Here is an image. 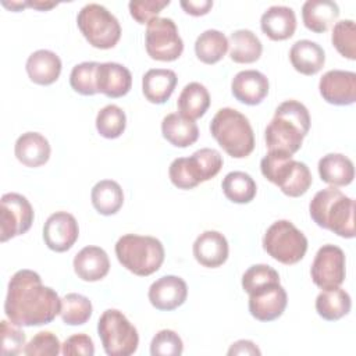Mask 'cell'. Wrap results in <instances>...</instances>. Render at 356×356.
<instances>
[{
    "label": "cell",
    "mask_w": 356,
    "mask_h": 356,
    "mask_svg": "<svg viewBox=\"0 0 356 356\" xmlns=\"http://www.w3.org/2000/svg\"><path fill=\"white\" fill-rule=\"evenodd\" d=\"M310 275L321 289H332L341 286L346 275V259L343 250L337 245H323L312 263Z\"/></svg>",
    "instance_id": "13"
},
{
    "label": "cell",
    "mask_w": 356,
    "mask_h": 356,
    "mask_svg": "<svg viewBox=\"0 0 356 356\" xmlns=\"http://www.w3.org/2000/svg\"><path fill=\"white\" fill-rule=\"evenodd\" d=\"M270 83L267 76L257 70L239 71L231 82L234 97L248 106L260 104L268 95Z\"/></svg>",
    "instance_id": "18"
},
{
    "label": "cell",
    "mask_w": 356,
    "mask_h": 356,
    "mask_svg": "<svg viewBox=\"0 0 356 356\" xmlns=\"http://www.w3.org/2000/svg\"><path fill=\"white\" fill-rule=\"evenodd\" d=\"M318 174L323 182L331 186H346L355 178V167L349 157L341 153H328L318 160Z\"/></svg>",
    "instance_id": "28"
},
{
    "label": "cell",
    "mask_w": 356,
    "mask_h": 356,
    "mask_svg": "<svg viewBox=\"0 0 356 356\" xmlns=\"http://www.w3.org/2000/svg\"><path fill=\"white\" fill-rule=\"evenodd\" d=\"M177 82L178 78L172 70L152 68L142 78L143 96L153 104H163L171 97Z\"/></svg>",
    "instance_id": "25"
},
{
    "label": "cell",
    "mask_w": 356,
    "mask_h": 356,
    "mask_svg": "<svg viewBox=\"0 0 356 356\" xmlns=\"http://www.w3.org/2000/svg\"><path fill=\"white\" fill-rule=\"evenodd\" d=\"M168 4L170 0H132L128 3V8L131 17L138 24H149Z\"/></svg>",
    "instance_id": "44"
},
{
    "label": "cell",
    "mask_w": 356,
    "mask_h": 356,
    "mask_svg": "<svg viewBox=\"0 0 356 356\" xmlns=\"http://www.w3.org/2000/svg\"><path fill=\"white\" fill-rule=\"evenodd\" d=\"M50 143L39 132H25L15 140L14 153L19 163L35 168L46 164L50 159Z\"/></svg>",
    "instance_id": "24"
},
{
    "label": "cell",
    "mask_w": 356,
    "mask_h": 356,
    "mask_svg": "<svg viewBox=\"0 0 356 356\" xmlns=\"http://www.w3.org/2000/svg\"><path fill=\"white\" fill-rule=\"evenodd\" d=\"M188 296L186 282L177 275H164L156 280L147 292L152 306L161 312H171L182 306Z\"/></svg>",
    "instance_id": "17"
},
{
    "label": "cell",
    "mask_w": 356,
    "mask_h": 356,
    "mask_svg": "<svg viewBox=\"0 0 356 356\" xmlns=\"http://www.w3.org/2000/svg\"><path fill=\"white\" fill-rule=\"evenodd\" d=\"M352 300L341 286L323 289L316 298V312L327 321H337L350 312Z\"/></svg>",
    "instance_id": "32"
},
{
    "label": "cell",
    "mask_w": 356,
    "mask_h": 356,
    "mask_svg": "<svg viewBox=\"0 0 356 356\" xmlns=\"http://www.w3.org/2000/svg\"><path fill=\"white\" fill-rule=\"evenodd\" d=\"M99 63L83 61L76 64L70 74L71 88L83 96H93L97 93L96 88V71Z\"/></svg>",
    "instance_id": "39"
},
{
    "label": "cell",
    "mask_w": 356,
    "mask_h": 356,
    "mask_svg": "<svg viewBox=\"0 0 356 356\" xmlns=\"http://www.w3.org/2000/svg\"><path fill=\"white\" fill-rule=\"evenodd\" d=\"M222 156L216 149L203 147L189 157H178L171 161L168 177L178 189H193L199 184L214 178L222 167Z\"/></svg>",
    "instance_id": "7"
},
{
    "label": "cell",
    "mask_w": 356,
    "mask_h": 356,
    "mask_svg": "<svg viewBox=\"0 0 356 356\" xmlns=\"http://www.w3.org/2000/svg\"><path fill=\"white\" fill-rule=\"evenodd\" d=\"M145 47L150 58L157 61H174L184 51V42L171 18L157 17L147 24Z\"/></svg>",
    "instance_id": "11"
},
{
    "label": "cell",
    "mask_w": 356,
    "mask_h": 356,
    "mask_svg": "<svg viewBox=\"0 0 356 356\" xmlns=\"http://www.w3.org/2000/svg\"><path fill=\"white\" fill-rule=\"evenodd\" d=\"M263 249L277 261L291 266L300 261L307 252V238L288 220L273 222L264 236Z\"/></svg>",
    "instance_id": "10"
},
{
    "label": "cell",
    "mask_w": 356,
    "mask_h": 356,
    "mask_svg": "<svg viewBox=\"0 0 356 356\" xmlns=\"http://www.w3.org/2000/svg\"><path fill=\"white\" fill-rule=\"evenodd\" d=\"M178 111L188 120H197L206 114L210 107V93L204 85L189 82L181 90L177 100Z\"/></svg>",
    "instance_id": "30"
},
{
    "label": "cell",
    "mask_w": 356,
    "mask_h": 356,
    "mask_svg": "<svg viewBox=\"0 0 356 356\" xmlns=\"http://www.w3.org/2000/svg\"><path fill=\"white\" fill-rule=\"evenodd\" d=\"M331 42L337 51L348 58L356 60V25L352 19L338 21L331 33Z\"/></svg>",
    "instance_id": "38"
},
{
    "label": "cell",
    "mask_w": 356,
    "mask_h": 356,
    "mask_svg": "<svg viewBox=\"0 0 356 356\" xmlns=\"http://www.w3.org/2000/svg\"><path fill=\"white\" fill-rule=\"evenodd\" d=\"M61 353L64 356H93L95 345L89 335L83 332L74 334L61 345Z\"/></svg>",
    "instance_id": "45"
},
{
    "label": "cell",
    "mask_w": 356,
    "mask_h": 356,
    "mask_svg": "<svg viewBox=\"0 0 356 356\" xmlns=\"http://www.w3.org/2000/svg\"><path fill=\"white\" fill-rule=\"evenodd\" d=\"M310 129L307 107L298 100H285L274 111L266 127L264 139L268 152L293 156L302 146Z\"/></svg>",
    "instance_id": "2"
},
{
    "label": "cell",
    "mask_w": 356,
    "mask_h": 356,
    "mask_svg": "<svg viewBox=\"0 0 356 356\" xmlns=\"http://www.w3.org/2000/svg\"><path fill=\"white\" fill-rule=\"evenodd\" d=\"M118 261L135 275L147 277L156 273L164 261L163 243L149 235L125 234L115 243Z\"/></svg>",
    "instance_id": "5"
},
{
    "label": "cell",
    "mask_w": 356,
    "mask_h": 356,
    "mask_svg": "<svg viewBox=\"0 0 356 356\" xmlns=\"http://www.w3.org/2000/svg\"><path fill=\"white\" fill-rule=\"evenodd\" d=\"M97 334L108 356L134 355L139 345L136 328L117 309H107L102 313L97 321Z\"/></svg>",
    "instance_id": "9"
},
{
    "label": "cell",
    "mask_w": 356,
    "mask_h": 356,
    "mask_svg": "<svg viewBox=\"0 0 356 356\" xmlns=\"http://www.w3.org/2000/svg\"><path fill=\"white\" fill-rule=\"evenodd\" d=\"M26 3H28V7H32L40 11H46L57 6V3H50V1H26Z\"/></svg>",
    "instance_id": "48"
},
{
    "label": "cell",
    "mask_w": 356,
    "mask_h": 356,
    "mask_svg": "<svg viewBox=\"0 0 356 356\" xmlns=\"http://www.w3.org/2000/svg\"><path fill=\"white\" fill-rule=\"evenodd\" d=\"M222 192L228 200L238 204L249 203L254 199L257 186L254 179L243 171L228 172L221 182Z\"/></svg>",
    "instance_id": "34"
},
{
    "label": "cell",
    "mask_w": 356,
    "mask_h": 356,
    "mask_svg": "<svg viewBox=\"0 0 356 356\" xmlns=\"http://www.w3.org/2000/svg\"><path fill=\"white\" fill-rule=\"evenodd\" d=\"M61 68L60 57L54 51L46 49L33 51L25 64L29 79L33 83L43 86L54 83L61 74Z\"/></svg>",
    "instance_id": "23"
},
{
    "label": "cell",
    "mask_w": 356,
    "mask_h": 356,
    "mask_svg": "<svg viewBox=\"0 0 356 356\" xmlns=\"http://www.w3.org/2000/svg\"><path fill=\"white\" fill-rule=\"evenodd\" d=\"M179 4L186 14L193 17L206 15L213 7L211 0H182Z\"/></svg>",
    "instance_id": "46"
},
{
    "label": "cell",
    "mask_w": 356,
    "mask_h": 356,
    "mask_svg": "<svg viewBox=\"0 0 356 356\" xmlns=\"http://www.w3.org/2000/svg\"><path fill=\"white\" fill-rule=\"evenodd\" d=\"M193 256L196 261L209 268L222 266L229 253L227 238L218 231H204L193 242Z\"/></svg>",
    "instance_id": "20"
},
{
    "label": "cell",
    "mask_w": 356,
    "mask_h": 356,
    "mask_svg": "<svg viewBox=\"0 0 356 356\" xmlns=\"http://www.w3.org/2000/svg\"><path fill=\"white\" fill-rule=\"evenodd\" d=\"M61 310L57 292L42 284L36 271L18 270L10 280L4 313L18 327H38L51 323Z\"/></svg>",
    "instance_id": "1"
},
{
    "label": "cell",
    "mask_w": 356,
    "mask_h": 356,
    "mask_svg": "<svg viewBox=\"0 0 356 356\" xmlns=\"http://www.w3.org/2000/svg\"><path fill=\"white\" fill-rule=\"evenodd\" d=\"M1 4H3L4 7H7V8H10L11 11H19L21 8L28 7V3H26V1H11V3H8V1H1Z\"/></svg>",
    "instance_id": "49"
},
{
    "label": "cell",
    "mask_w": 356,
    "mask_h": 356,
    "mask_svg": "<svg viewBox=\"0 0 356 356\" xmlns=\"http://www.w3.org/2000/svg\"><path fill=\"white\" fill-rule=\"evenodd\" d=\"M260 28L271 40L289 39L296 29L295 11L286 6H271L263 13Z\"/></svg>",
    "instance_id": "22"
},
{
    "label": "cell",
    "mask_w": 356,
    "mask_h": 356,
    "mask_svg": "<svg viewBox=\"0 0 356 356\" xmlns=\"http://www.w3.org/2000/svg\"><path fill=\"white\" fill-rule=\"evenodd\" d=\"M210 132L222 150L234 159L248 157L254 149L253 128L248 117L235 108H220L210 122Z\"/></svg>",
    "instance_id": "4"
},
{
    "label": "cell",
    "mask_w": 356,
    "mask_h": 356,
    "mask_svg": "<svg viewBox=\"0 0 356 356\" xmlns=\"http://www.w3.org/2000/svg\"><path fill=\"white\" fill-rule=\"evenodd\" d=\"M182 352V339L172 330H160L150 342L152 356H179Z\"/></svg>",
    "instance_id": "40"
},
{
    "label": "cell",
    "mask_w": 356,
    "mask_h": 356,
    "mask_svg": "<svg viewBox=\"0 0 356 356\" xmlns=\"http://www.w3.org/2000/svg\"><path fill=\"white\" fill-rule=\"evenodd\" d=\"M79 236V227L75 217L67 211H56L49 216L43 225L46 246L57 253L70 250Z\"/></svg>",
    "instance_id": "15"
},
{
    "label": "cell",
    "mask_w": 356,
    "mask_h": 356,
    "mask_svg": "<svg viewBox=\"0 0 356 356\" xmlns=\"http://www.w3.org/2000/svg\"><path fill=\"white\" fill-rule=\"evenodd\" d=\"M312 220L341 238H355V200L335 186L318 191L310 204Z\"/></svg>",
    "instance_id": "3"
},
{
    "label": "cell",
    "mask_w": 356,
    "mask_h": 356,
    "mask_svg": "<svg viewBox=\"0 0 356 356\" xmlns=\"http://www.w3.org/2000/svg\"><path fill=\"white\" fill-rule=\"evenodd\" d=\"M163 138L175 147H188L199 138V128L195 121L179 113L167 114L161 121Z\"/></svg>",
    "instance_id": "29"
},
{
    "label": "cell",
    "mask_w": 356,
    "mask_h": 356,
    "mask_svg": "<svg viewBox=\"0 0 356 356\" xmlns=\"http://www.w3.org/2000/svg\"><path fill=\"white\" fill-rule=\"evenodd\" d=\"M90 199L99 214L113 216L124 204V192L118 182L113 179H102L92 188Z\"/></svg>",
    "instance_id": "33"
},
{
    "label": "cell",
    "mask_w": 356,
    "mask_h": 356,
    "mask_svg": "<svg viewBox=\"0 0 356 356\" xmlns=\"http://www.w3.org/2000/svg\"><path fill=\"white\" fill-rule=\"evenodd\" d=\"M229 57L238 64H250L260 58L263 44L260 39L249 29H238L228 39Z\"/></svg>",
    "instance_id": "31"
},
{
    "label": "cell",
    "mask_w": 356,
    "mask_h": 356,
    "mask_svg": "<svg viewBox=\"0 0 356 356\" xmlns=\"http://www.w3.org/2000/svg\"><path fill=\"white\" fill-rule=\"evenodd\" d=\"M271 282H280V275L268 264L250 266L242 275V288L246 293Z\"/></svg>",
    "instance_id": "41"
},
{
    "label": "cell",
    "mask_w": 356,
    "mask_h": 356,
    "mask_svg": "<svg viewBox=\"0 0 356 356\" xmlns=\"http://www.w3.org/2000/svg\"><path fill=\"white\" fill-rule=\"evenodd\" d=\"M289 60L298 72L303 75H314L324 67L325 53L318 43L302 39L292 44Z\"/></svg>",
    "instance_id": "27"
},
{
    "label": "cell",
    "mask_w": 356,
    "mask_h": 356,
    "mask_svg": "<svg viewBox=\"0 0 356 356\" xmlns=\"http://www.w3.org/2000/svg\"><path fill=\"white\" fill-rule=\"evenodd\" d=\"M339 7L331 0H307L302 6L305 26L314 33H324L338 19Z\"/></svg>",
    "instance_id": "26"
},
{
    "label": "cell",
    "mask_w": 356,
    "mask_h": 356,
    "mask_svg": "<svg viewBox=\"0 0 356 356\" xmlns=\"http://www.w3.org/2000/svg\"><path fill=\"white\" fill-rule=\"evenodd\" d=\"M93 312L92 302L81 293H67L61 299L60 316L67 325H82L88 323Z\"/></svg>",
    "instance_id": "36"
},
{
    "label": "cell",
    "mask_w": 356,
    "mask_h": 356,
    "mask_svg": "<svg viewBox=\"0 0 356 356\" xmlns=\"http://www.w3.org/2000/svg\"><path fill=\"white\" fill-rule=\"evenodd\" d=\"M228 355H261V352L254 345V342L249 339H239L231 345V348L228 349Z\"/></svg>",
    "instance_id": "47"
},
{
    "label": "cell",
    "mask_w": 356,
    "mask_h": 356,
    "mask_svg": "<svg viewBox=\"0 0 356 356\" xmlns=\"http://www.w3.org/2000/svg\"><path fill=\"white\" fill-rule=\"evenodd\" d=\"M318 90L330 104H353L356 100V74L353 71L330 70L320 78Z\"/></svg>",
    "instance_id": "16"
},
{
    "label": "cell",
    "mask_w": 356,
    "mask_h": 356,
    "mask_svg": "<svg viewBox=\"0 0 356 356\" xmlns=\"http://www.w3.org/2000/svg\"><path fill=\"white\" fill-rule=\"evenodd\" d=\"M260 170L264 178L289 197L305 195L313 182L309 167L284 153L268 152L260 161Z\"/></svg>",
    "instance_id": "6"
},
{
    "label": "cell",
    "mask_w": 356,
    "mask_h": 356,
    "mask_svg": "<svg viewBox=\"0 0 356 356\" xmlns=\"http://www.w3.org/2000/svg\"><path fill=\"white\" fill-rule=\"evenodd\" d=\"M127 127V115L117 104L104 106L96 115V129L106 139H115L122 135Z\"/></svg>",
    "instance_id": "37"
},
{
    "label": "cell",
    "mask_w": 356,
    "mask_h": 356,
    "mask_svg": "<svg viewBox=\"0 0 356 356\" xmlns=\"http://www.w3.org/2000/svg\"><path fill=\"white\" fill-rule=\"evenodd\" d=\"M60 352L61 343L50 331L38 332L24 349V355L26 356H57Z\"/></svg>",
    "instance_id": "42"
},
{
    "label": "cell",
    "mask_w": 356,
    "mask_h": 356,
    "mask_svg": "<svg viewBox=\"0 0 356 356\" xmlns=\"http://www.w3.org/2000/svg\"><path fill=\"white\" fill-rule=\"evenodd\" d=\"M131 86L132 75L125 65L113 61L99 63L96 71L97 93L117 99L125 96L131 90Z\"/></svg>",
    "instance_id": "19"
},
{
    "label": "cell",
    "mask_w": 356,
    "mask_h": 356,
    "mask_svg": "<svg viewBox=\"0 0 356 356\" xmlns=\"http://www.w3.org/2000/svg\"><path fill=\"white\" fill-rule=\"evenodd\" d=\"M76 24L88 43L96 49H111L121 38L118 19L97 3L83 6L76 15Z\"/></svg>",
    "instance_id": "8"
},
{
    "label": "cell",
    "mask_w": 356,
    "mask_h": 356,
    "mask_svg": "<svg viewBox=\"0 0 356 356\" xmlns=\"http://www.w3.org/2000/svg\"><path fill=\"white\" fill-rule=\"evenodd\" d=\"M35 218L29 200L15 192L4 193L0 200V242L24 235Z\"/></svg>",
    "instance_id": "12"
},
{
    "label": "cell",
    "mask_w": 356,
    "mask_h": 356,
    "mask_svg": "<svg viewBox=\"0 0 356 356\" xmlns=\"http://www.w3.org/2000/svg\"><path fill=\"white\" fill-rule=\"evenodd\" d=\"M228 50L227 36L217 29H207L195 42V54L204 64L218 63Z\"/></svg>",
    "instance_id": "35"
},
{
    "label": "cell",
    "mask_w": 356,
    "mask_h": 356,
    "mask_svg": "<svg viewBox=\"0 0 356 356\" xmlns=\"http://www.w3.org/2000/svg\"><path fill=\"white\" fill-rule=\"evenodd\" d=\"M25 332L18 328V325L8 323L7 320L1 321V355L14 356L24 353L25 349Z\"/></svg>",
    "instance_id": "43"
},
{
    "label": "cell",
    "mask_w": 356,
    "mask_h": 356,
    "mask_svg": "<svg viewBox=\"0 0 356 356\" xmlns=\"http://www.w3.org/2000/svg\"><path fill=\"white\" fill-rule=\"evenodd\" d=\"M249 295V312L259 321H273L285 312L288 296L280 282L263 285Z\"/></svg>",
    "instance_id": "14"
},
{
    "label": "cell",
    "mask_w": 356,
    "mask_h": 356,
    "mask_svg": "<svg viewBox=\"0 0 356 356\" xmlns=\"http://www.w3.org/2000/svg\"><path fill=\"white\" fill-rule=\"evenodd\" d=\"M74 271L82 281L95 282L103 280L110 270V259L100 246H85L74 257Z\"/></svg>",
    "instance_id": "21"
}]
</instances>
